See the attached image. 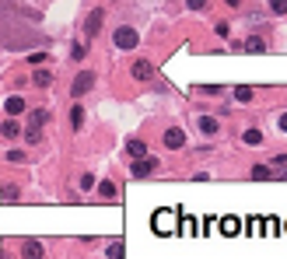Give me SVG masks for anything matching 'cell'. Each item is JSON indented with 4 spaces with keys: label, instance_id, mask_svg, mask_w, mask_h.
I'll use <instances>...</instances> for the list:
<instances>
[{
    "label": "cell",
    "instance_id": "5b68a950",
    "mask_svg": "<svg viewBox=\"0 0 287 259\" xmlns=\"http://www.w3.org/2000/svg\"><path fill=\"white\" fill-rule=\"evenodd\" d=\"M91 84H95V74H88V70H84V74H77V81H74L70 95H74V98H81V95H84V91H88Z\"/></svg>",
    "mask_w": 287,
    "mask_h": 259
},
{
    "label": "cell",
    "instance_id": "ffe728a7",
    "mask_svg": "<svg viewBox=\"0 0 287 259\" xmlns=\"http://www.w3.org/2000/svg\"><path fill=\"white\" fill-rule=\"evenodd\" d=\"M123 256H126V249H123V242H112V245H109V259H123Z\"/></svg>",
    "mask_w": 287,
    "mask_h": 259
},
{
    "label": "cell",
    "instance_id": "277c9868",
    "mask_svg": "<svg viewBox=\"0 0 287 259\" xmlns=\"http://www.w3.org/2000/svg\"><path fill=\"white\" fill-rule=\"evenodd\" d=\"M217 228H221V235H224V238H235V235H238V231H242V221H238V217H235V214H224V217H221V224H217Z\"/></svg>",
    "mask_w": 287,
    "mask_h": 259
},
{
    "label": "cell",
    "instance_id": "484cf974",
    "mask_svg": "<svg viewBox=\"0 0 287 259\" xmlns=\"http://www.w3.org/2000/svg\"><path fill=\"white\" fill-rule=\"evenodd\" d=\"M252 179H270V168H266V165H256V168H252Z\"/></svg>",
    "mask_w": 287,
    "mask_h": 259
},
{
    "label": "cell",
    "instance_id": "ba28073f",
    "mask_svg": "<svg viewBox=\"0 0 287 259\" xmlns=\"http://www.w3.org/2000/svg\"><path fill=\"white\" fill-rule=\"evenodd\" d=\"M158 168V158H144V161H133V175L140 179V175H151Z\"/></svg>",
    "mask_w": 287,
    "mask_h": 259
},
{
    "label": "cell",
    "instance_id": "d4e9b609",
    "mask_svg": "<svg viewBox=\"0 0 287 259\" xmlns=\"http://www.w3.org/2000/svg\"><path fill=\"white\" fill-rule=\"evenodd\" d=\"M0 200H4V203H14V200H18V189H14V186L4 189V193H0Z\"/></svg>",
    "mask_w": 287,
    "mask_h": 259
},
{
    "label": "cell",
    "instance_id": "ac0fdd59",
    "mask_svg": "<svg viewBox=\"0 0 287 259\" xmlns=\"http://www.w3.org/2000/svg\"><path fill=\"white\" fill-rule=\"evenodd\" d=\"M245 49H249V53H263V49H266V42L259 39V35H252V39L245 42Z\"/></svg>",
    "mask_w": 287,
    "mask_h": 259
},
{
    "label": "cell",
    "instance_id": "7402d4cb",
    "mask_svg": "<svg viewBox=\"0 0 287 259\" xmlns=\"http://www.w3.org/2000/svg\"><path fill=\"white\" fill-rule=\"evenodd\" d=\"M242 140H245V144H259V140H263V133H259V130H245V133H242Z\"/></svg>",
    "mask_w": 287,
    "mask_h": 259
},
{
    "label": "cell",
    "instance_id": "4316f807",
    "mask_svg": "<svg viewBox=\"0 0 287 259\" xmlns=\"http://www.w3.org/2000/svg\"><path fill=\"white\" fill-rule=\"evenodd\" d=\"M91 186H95V175L84 172V179H81V189H91Z\"/></svg>",
    "mask_w": 287,
    "mask_h": 259
},
{
    "label": "cell",
    "instance_id": "44dd1931",
    "mask_svg": "<svg viewBox=\"0 0 287 259\" xmlns=\"http://www.w3.org/2000/svg\"><path fill=\"white\" fill-rule=\"evenodd\" d=\"M235 98H238V102H249V98H252V88L238 84V88H235Z\"/></svg>",
    "mask_w": 287,
    "mask_h": 259
},
{
    "label": "cell",
    "instance_id": "d6986e66",
    "mask_svg": "<svg viewBox=\"0 0 287 259\" xmlns=\"http://www.w3.org/2000/svg\"><path fill=\"white\" fill-rule=\"evenodd\" d=\"M245 231H249V235H259V231H263V221H259V217H249V221H245Z\"/></svg>",
    "mask_w": 287,
    "mask_h": 259
},
{
    "label": "cell",
    "instance_id": "f546056e",
    "mask_svg": "<svg viewBox=\"0 0 287 259\" xmlns=\"http://www.w3.org/2000/svg\"><path fill=\"white\" fill-rule=\"evenodd\" d=\"M284 228H287V224H284Z\"/></svg>",
    "mask_w": 287,
    "mask_h": 259
},
{
    "label": "cell",
    "instance_id": "8fae6325",
    "mask_svg": "<svg viewBox=\"0 0 287 259\" xmlns=\"http://www.w3.org/2000/svg\"><path fill=\"white\" fill-rule=\"evenodd\" d=\"M98 193L105 196V200H119V186L112 179H105V182H98Z\"/></svg>",
    "mask_w": 287,
    "mask_h": 259
},
{
    "label": "cell",
    "instance_id": "9a60e30c",
    "mask_svg": "<svg viewBox=\"0 0 287 259\" xmlns=\"http://www.w3.org/2000/svg\"><path fill=\"white\" fill-rule=\"evenodd\" d=\"M203 133H217V119L214 116H200V123H196Z\"/></svg>",
    "mask_w": 287,
    "mask_h": 259
},
{
    "label": "cell",
    "instance_id": "3957f363",
    "mask_svg": "<svg viewBox=\"0 0 287 259\" xmlns=\"http://www.w3.org/2000/svg\"><path fill=\"white\" fill-rule=\"evenodd\" d=\"M46 123H49V112H46V109H35V112L28 116V140H35V137H39L35 130L46 126Z\"/></svg>",
    "mask_w": 287,
    "mask_h": 259
},
{
    "label": "cell",
    "instance_id": "603a6c76",
    "mask_svg": "<svg viewBox=\"0 0 287 259\" xmlns=\"http://www.w3.org/2000/svg\"><path fill=\"white\" fill-rule=\"evenodd\" d=\"M270 11H273V14H287V0H273Z\"/></svg>",
    "mask_w": 287,
    "mask_h": 259
},
{
    "label": "cell",
    "instance_id": "f1b7e54d",
    "mask_svg": "<svg viewBox=\"0 0 287 259\" xmlns=\"http://www.w3.org/2000/svg\"><path fill=\"white\" fill-rule=\"evenodd\" d=\"M280 130H284V133H287V112H284V116H280Z\"/></svg>",
    "mask_w": 287,
    "mask_h": 259
},
{
    "label": "cell",
    "instance_id": "83f0119b",
    "mask_svg": "<svg viewBox=\"0 0 287 259\" xmlns=\"http://www.w3.org/2000/svg\"><path fill=\"white\" fill-rule=\"evenodd\" d=\"M7 161H14V165H21V161H25V154H21V151H11V154H7Z\"/></svg>",
    "mask_w": 287,
    "mask_h": 259
},
{
    "label": "cell",
    "instance_id": "cb8c5ba5",
    "mask_svg": "<svg viewBox=\"0 0 287 259\" xmlns=\"http://www.w3.org/2000/svg\"><path fill=\"white\" fill-rule=\"evenodd\" d=\"M263 231H266V235H277V231H280V221H273V217H270L266 224H263Z\"/></svg>",
    "mask_w": 287,
    "mask_h": 259
},
{
    "label": "cell",
    "instance_id": "7c38bea8",
    "mask_svg": "<svg viewBox=\"0 0 287 259\" xmlns=\"http://www.w3.org/2000/svg\"><path fill=\"white\" fill-rule=\"evenodd\" d=\"M21 256L25 259H42V245H39V242H25L21 245Z\"/></svg>",
    "mask_w": 287,
    "mask_h": 259
},
{
    "label": "cell",
    "instance_id": "7a4b0ae2",
    "mask_svg": "<svg viewBox=\"0 0 287 259\" xmlns=\"http://www.w3.org/2000/svg\"><path fill=\"white\" fill-rule=\"evenodd\" d=\"M112 42H116L119 49H133V46H140V35H137V28H130V25H123V28H116V35H112Z\"/></svg>",
    "mask_w": 287,
    "mask_h": 259
},
{
    "label": "cell",
    "instance_id": "52a82bcc",
    "mask_svg": "<svg viewBox=\"0 0 287 259\" xmlns=\"http://www.w3.org/2000/svg\"><path fill=\"white\" fill-rule=\"evenodd\" d=\"M102 18H105V11H102V7H95V11L88 14V25H84V32H88V35H95V32L102 28Z\"/></svg>",
    "mask_w": 287,
    "mask_h": 259
},
{
    "label": "cell",
    "instance_id": "9c48e42d",
    "mask_svg": "<svg viewBox=\"0 0 287 259\" xmlns=\"http://www.w3.org/2000/svg\"><path fill=\"white\" fill-rule=\"evenodd\" d=\"M4 109H7V116H21V112H25V98H21V95H11V98L4 102Z\"/></svg>",
    "mask_w": 287,
    "mask_h": 259
},
{
    "label": "cell",
    "instance_id": "4fadbf2b",
    "mask_svg": "<svg viewBox=\"0 0 287 259\" xmlns=\"http://www.w3.org/2000/svg\"><path fill=\"white\" fill-rule=\"evenodd\" d=\"M126 151L140 161V158H147V144H144V140H130V144H126Z\"/></svg>",
    "mask_w": 287,
    "mask_h": 259
},
{
    "label": "cell",
    "instance_id": "5bb4252c",
    "mask_svg": "<svg viewBox=\"0 0 287 259\" xmlns=\"http://www.w3.org/2000/svg\"><path fill=\"white\" fill-rule=\"evenodd\" d=\"M32 81H35L39 88H49V84H53V70H46V67H42V70H35V77H32Z\"/></svg>",
    "mask_w": 287,
    "mask_h": 259
},
{
    "label": "cell",
    "instance_id": "2e32d148",
    "mask_svg": "<svg viewBox=\"0 0 287 259\" xmlns=\"http://www.w3.org/2000/svg\"><path fill=\"white\" fill-rule=\"evenodd\" d=\"M70 123H74V130L84 126V109H81V105H74V109H70Z\"/></svg>",
    "mask_w": 287,
    "mask_h": 259
},
{
    "label": "cell",
    "instance_id": "30bf717a",
    "mask_svg": "<svg viewBox=\"0 0 287 259\" xmlns=\"http://www.w3.org/2000/svg\"><path fill=\"white\" fill-rule=\"evenodd\" d=\"M165 144H168V147H172V151H175V147H182V144H186V133H182L179 126H172V130L165 133Z\"/></svg>",
    "mask_w": 287,
    "mask_h": 259
},
{
    "label": "cell",
    "instance_id": "8992f818",
    "mask_svg": "<svg viewBox=\"0 0 287 259\" xmlns=\"http://www.w3.org/2000/svg\"><path fill=\"white\" fill-rule=\"evenodd\" d=\"M133 77H137V81H151V77H154V67H151L147 60H137V63H133Z\"/></svg>",
    "mask_w": 287,
    "mask_h": 259
},
{
    "label": "cell",
    "instance_id": "e0dca14e",
    "mask_svg": "<svg viewBox=\"0 0 287 259\" xmlns=\"http://www.w3.org/2000/svg\"><path fill=\"white\" fill-rule=\"evenodd\" d=\"M0 133H4V137H7V140H14V137H18V133H21V126H18V123H14V119H7V123H4V126H0Z\"/></svg>",
    "mask_w": 287,
    "mask_h": 259
},
{
    "label": "cell",
    "instance_id": "6da1fadb",
    "mask_svg": "<svg viewBox=\"0 0 287 259\" xmlns=\"http://www.w3.org/2000/svg\"><path fill=\"white\" fill-rule=\"evenodd\" d=\"M179 217H182L179 210H158V214L151 217V228H154V235H175V231H179V224H175Z\"/></svg>",
    "mask_w": 287,
    "mask_h": 259
}]
</instances>
